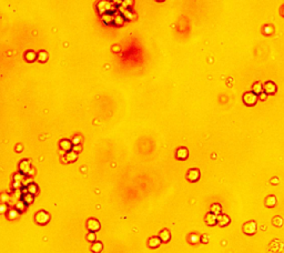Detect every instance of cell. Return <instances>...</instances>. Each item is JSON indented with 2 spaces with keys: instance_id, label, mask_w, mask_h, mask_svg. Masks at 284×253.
<instances>
[{
  "instance_id": "28",
  "label": "cell",
  "mask_w": 284,
  "mask_h": 253,
  "mask_svg": "<svg viewBox=\"0 0 284 253\" xmlns=\"http://www.w3.org/2000/svg\"><path fill=\"white\" fill-rule=\"evenodd\" d=\"M17 210H11V211H9V213H8V217H9V219H15V218H17Z\"/></svg>"
},
{
  "instance_id": "3",
  "label": "cell",
  "mask_w": 284,
  "mask_h": 253,
  "mask_svg": "<svg viewBox=\"0 0 284 253\" xmlns=\"http://www.w3.org/2000/svg\"><path fill=\"white\" fill-rule=\"evenodd\" d=\"M242 230L244 232V234L246 235H253L257 232V223L254 221H247L243 224Z\"/></svg>"
},
{
  "instance_id": "31",
  "label": "cell",
  "mask_w": 284,
  "mask_h": 253,
  "mask_svg": "<svg viewBox=\"0 0 284 253\" xmlns=\"http://www.w3.org/2000/svg\"><path fill=\"white\" fill-rule=\"evenodd\" d=\"M260 97H259V99L260 100H262V101H264L266 99V95L265 93H261V95H259Z\"/></svg>"
},
{
  "instance_id": "17",
  "label": "cell",
  "mask_w": 284,
  "mask_h": 253,
  "mask_svg": "<svg viewBox=\"0 0 284 253\" xmlns=\"http://www.w3.org/2000/svg\"><path fill=\"white\" fill-rule=\"evenodd\" d=\"M262 91H263V87H262V85L260 82H255L253 85V87H252V92L253 93H255V95H261L262 93Z\"/></svg>"
},
{
  "instance_id": "12",
  "label": "cell",
  "mask_w": 284,
  "mask_h": 253,
  "mask_svg": "<svg viewBox=\"0 0 284 253\" xmlns=\"http://www.w3.org/2000/svg\"><path fill=\"white\" fill-rule=\"evenodd\" d=\"M276 204V197L275 195H268L265 199V205L268 208H274Z\"/></svg>"
},
{
  "instance_id": "20",
  "label": "cell",
  "mask_w": 284,
  "mask_h": 253,
  "mask_svg": "<svg viewBox=\"0 0 284 253\" xmlns=\"http://www.w3.org/2000/svg\"><path fill=\"white\" fill-rule=\"evenodd\" d=\"M272 223H273V226H278V228H281L282 226H283V219H282L281 217H274L273 218V220H272Z\"/></svg>"
},
{
  "instance_id": "29",
  "label": "cell",
  "mask_w": 284,
  "mask_h": 253,
  "mask_svg": "<svg viewBox=\"0 0 284 253\" xmlns=\"http://www.w3.org/2000/svg\"><path fill=\"white\" fill-rule=\"evenodd\" d=\"M6 210H7V205L6 204H0V213L6 212Z\"/></svg>"
},
{
  "instance_id": "1",
  "label": "cell",
  "mask_w": 284,
  "mask_h": 253,
  "mask_svg": "<svg viewBox=\"0 0 284 253\" xmlns=\"http://www.w3.org/2000/svg\"><path fill=\"white\" fill-rule=\"evenodd\" d=\"M257 98L259 97H257L255 93H253L252 91H249V92H245L244 95H243L242 100H243V102H244L245 106L252 107V106H254V104H257Z\"/></svg>"
},
{
  "instance_id": "4",
  "label": "cell",
  "mask_w": 284,
  "mask_h": 253,
  "mask_svg": "<svg viewBox=\"0 0 284 253\" xmlns=\"http://www.w3.org/2000/svg\"><path fill=\"white\" fill-rule=\"evenodd\" d=\"M200 177H201L200 170L196 168L190 169V170L188 171V173H186V179H188L190 182H196V181H199Z\"/></svg>"
},
{
  "instance_id": "11",
  "label": "cell",
  "mask_w": 284,
  "mask_h": 253,
  "mask_svg": "<svg viewBox=\"0 0 284 253\" xmlns=\"http://www.w3.org/2000/svg\"><path fill=\"white\" fill-rule=\"evenodd\" d=\"M159 238H160V240H161L162 242L167 243V242H169V241H170V239H171V233H170V231H169V230L163 229L161 232H160Z\"/></svg>"
},
{
  "instance_id": "22",
  "label": "cell",
  "mask_w": 284,
  "mask_h": 253,
  "mask_svg": "<svg viewBox=\"0 0 284 253\" xmlns=\"http://www.w3.org/2000/svg\"><path fill=\"white\" fill-rule=\"evenodd\" d=\"M27 190L29 193L34 195V194H37V192H38V186H37V184H34V183H30V184L28 186Z\"/></svg>"
},
{
  "instance_id": "9",
  "label": "cell",
  "mask_w": 284,
  "mask_h": 253,
  "mask_svg": "<svg viewBox=\"0 0 284 253\" xmlns=\"http://www.w3.org/2000/svg\"><path fill=\"white\" fill-rule=\"evenodd\" d=\"M175 157L179 160H186L188 157H189V151L186 148H179L177 150V153H175Z\"/></svg>"
},
{
  "instance_id": "13",
  "label": "cell",
  "mask_w": 284,
  "mask_h": 253,
  "mask_svg": "<svg viewBox=\"0 0 284 253\" xmlns=\"http://www.w3.org/2000/svg\"><path fill=\"white\" fill-rule=\"evenodd\" d=\"M30 169H31V165H30V163H29V161H27V160H25V161H22L21 163H20V170H21V172L23 174L29 173Z\"/></svg>"
},
{
  "instance_id": "25",
  "label": "cell",
  "mask_w": 284,
  "mask_h": 253,
  "mask_svg": "<svg viewBox=\"0 0 284 253\" xmlns=\"http://www.w3.org/2000/svg\"><path fill=\"white\" fill-rule=\"evenodd\" d=\"M87 240H88L89 242H95V232H90L88 235H87Z\"/></svg>"
},
{
  "instance_id": "8",
  "label": "cell",
  "mask_w": 284,
  "mask_h": 253,
  "mask_svg": "<svg viewBox=\"0 0 284 253\" xmlns=\"http://www.w3.org/2000/svg\"><path fill=\"white\" fill-rule=\"evenodd\" d=\"M204 221L209 226H215V224H217V215L213 214L212 212H209V213H207V215H205Z\"/></svg>"
},
{
  "instance_id": "2",
  "label": "cell",
  "mask_w": 284,
  "mask_h": 253,
  "mask_svg": "<svg viewBox=\"0 0 284 253\" xmlns=\"http://www.w3.org/2000/svg\"><path fill=\"white\" fill-rule=\"evenodd\" d=\"M34 220H36V222H37L38 224H40V226H45V224H47V223L49 222L50 215L47 213L46 211H43V210L39 211V212L36 213Z\"/></svg>"
},
{
  "instance_id": "21",
  "label": "cell",
  "mask_w": 284,
  "mask_h": 253,
  "mask_svg": "<svg viewBox=\"0 0 284 253\" xmlns=\"http://www.w3.org/2000/svg\"><path fill=\"white\" fill-rule=\"evenodd\" d=\"M26 208H27V204H26L25 202L22 201H19L17 204H16V210L18 211V212H25L26 211Z\"/></svg>"
},
{
  "instance_id": "7",
  "label": "cell",
  "mask_w": 284,
  "mask_h": 253,
  "mask_svg": "<svg viewBox=\"0 0 284 253\" xmlns=\"http://www.w3.org/2000/svg\"><path fill=\"white\" fill-rule=\"evenodd\" d=\"M230 222H231V219L226 214H219V215H217V224H219L220 226H226Z\"/></svg>"
},
{
  "instance_id": "5",
  "label": "cell",
  "mask_w": 284,
  "mask_h": 253,
  "mask_svg": "<svg viewBox=\"0 0 284 253\" xmlns=\"http://www.w3.org/2000/svg\"><path fill=\"white\" fill-rule=\"evenodd\" d=\"M87 228L89 229V231L90 232H97L100 230L101 226H100V222H99L97 219H89L88 221H87Z\"/></svg>"
},
{
  "instance_id": "26",
  "label": "cell",
  "mask_w": 284,
  "mask_h": 253,
  "mask_svg": "<svg viewBox=\"0 0 284 253\" xmlns=\"http://www.w3.org/2000/svg\"><path fill=\"white\" fill-rule=\"evenodd\" d=\"M47 58H48V55H47V52L42 51L39 53V59L40 61H42V62H46L47 61Z\"/></svg>"
},
{
  "instance_id": "19",
  "label": "cell",
  "mask_w": 284,
  "mask_h": 253,
  "mask_svg": "<svg viewBox=\"0 0 284 253\" xmlns=\"http://www.w3.org/2000/svg\"><path fill=\"white\" fill-rule=\"evenodd\" d=\"M60 148L63 150H67V151H70L71 148H72V143L69 140H62L60 142Z\"/></svg>"
},
{
  "instance_id": "15",
  "label": "cell",
  "mask_w": 284,
  "mask_h": 253,
  "mask_svg": "<svg viewBox=\"0 0 284 253\" xmlns=\"http://www.w3.org/2000/svg\"><path fill=\"white\" fill-rule=\"evenodd\" d=\"M34 194H31V193H23V195H22V201L25 202L26 204H31L32 202H34Z\"/></svg>"
},
{
  "instance_id": "18",
  "label": "cell",
  "mask_w": 284,
  "mask_h": 253,
  "mask_svg": "<svg viewBox=\"0 0 284 253\" xmlns=\"http://www.w3.org/2000/svg\"><path fill=\"white\" fill-rule=\"evenodd\" d=\"M221 210H222V207L219 203H214V204L211 205V212L213 214H215V215L221 214Z\"/></svg>"
},
{
  "instance_id": "24",
  "label": "cell",
  "mask_w": 284,
  "mask_h": 253,
  "mask_svg": "<svg viewBox=\"0 0 284 253\" xmlns=\"http://www.w3.org/2000/svg\"><path fill=\"white\" fill-rule=\"evenodd\" d=\"M114 23H116L117 26H122L123 24L122 16H116V17H114Z\"/></svg>"
},
{
  "instance_id": "10",
  "label": "cell",
  "mask_w": 284,
  "mask_h": 253,
  "mask_svg": "<svg viewBox=\"0 0 284 253\" xmlns=\"http://www.w3.org/2000/svg\"><path fill=\"white\" fill-rule=\"evenodd\" d=\"M162 243V241L160 240L159 237H152L148 240V245H149L151 249H156V248H159L160 244Z\"/></svg>"
},
{
  "instance_id": "6",
  "label": "cell",
  "mask_w": 284,
  "mask_h": 253,
  "mask_svg": "<svg viewBox=\"0 0 284 253\" xmlns=\"http://www.w3.org/2000/svg\"><path fill=\"white\" fill-rule=\"evenodd\" d=\"M263 90H264V93L265 95H274L278 88H276V85H275L273 81H268V82L264 83L263 85Z\"/></svg>"
},
{
  "instance_id": "16",
  "label": "cell",
  "mask_w": 284,
  "mask_h": 253,
  "mask_svg": "<svg viewBox=\"0 0 284 253\" xmlns=\"http://www.w3.org/2000/svg\"><path fill=\"white\" fill-rule=\"evenodd\" d=\"M25 58H26V60L29 61V62H32V61H34L37 59V53L34 51H32V50H29V51H27V53H26Z\"/></svg>"
},
{
  "instance_id": "14",
  "label": "cell",
  "mask_w": 284,
  "mask_h": 253,
  "mask_svg": "<svg viewBox=\"0 0 284 253\" xmlns=\"http://www.w3.org/2000/svg\"><path fill=\"white\" fill-rule=\"evenodd\" d=\"M102 249H103V244H102V242L99 241L93 242V244H92L91 247V251L93 253H100L102 251Z\"/></svg>"
},
{
  "instance_id": "30",
  "label": "cell",
  "mask_w": 284,
  "mask_h": 253,
  "mask_svg": "<svg viewBox=\"0 0 284 253\" xmlns=\"http://www.w3.org/2000/svg\"><path fill=\"white\" fill-rule=\"evenodd\" d=\"M270 182H271V184H278V183H279V179H278V178H272L271 180H270Z\"/></svg>"
},
{
  "instance_id": "23",
  "label": "cell",
  "mask_w": 284,
  "mask_h": 253,
  "mask_svg": "<svg viewBox=\"0 0 284 253\" xmlns=\"http://www.w3.org/2000/svg\"><path fill=\"white\" fill-rule=\"evenodd\" d=\"M66 159H67V162H74L77 160V153L74 152H70L66 154Z\"/></svg>"
},
{
  "instance_id": "27",
  "label": "cell",
  "mask_w": 284,
  "mask_h": 253,
  "mask_svg": "<svg viewBox=\"0 0 284 253\" xmlns=\"http://www.w3.org/2000/svg\"><path fill=\"white\" fill-rule=\"evenodd\" d=\"M209 235L208 234H203V235H201V238H200V241L202 242V243H204V244H207V243H209Z\"/></svg>"
}]
</instances>
